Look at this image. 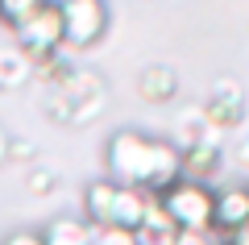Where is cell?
Wrapping results in <instances>:
<instances>
[{
	"label": "cell",
	"instance_id": "obj_1",
	"mask_svg": "<svg viewBox=\"0 0 249 245\" xmlns=\"http://www.w3.org/2000/svg\"><path fill=\"white\" fill-rule=\"evenodd\" d=\"M108 158V179L121 187H145V191H166L170 183L183 179L178 146L162 137H145L137 129H121L104 150Z\"/></svg>",
	"mask_w": 249,
	"mask_h": 245
},
{
	"label": "cell",
	"instance_id": "obj_2",
	"mask_svg": "<svg viewBox=\"0 0 249 245\" xmlns=\"http://www.w3.org/2000/svg\"><path fill=\"white\" fill-rule=\"evenodd\" d=\"M162 212L170 216V225L178 233H204L212 228V212H216V187L212 183H196V179H178L158 195Z\"/></svg>",
	"mask_w": 249,
	"mask_h": 245
},
{
	"label": "cell",
	"instance_id": "obj_3",
	"mask_svg": "<svg viewBox=\"0 0 249 245\" xmlns=\"http://www.w3.org/2000/svg\"><path fill=\"white\" fill-rule=\"evenodd\" d=\"M13 38H17V50L34 67L54 58L62 50V13H58V4H42L37 13H29L21 25H13Z\"/></svg>",
	"mask_w": 249,
	"mask_h": 245
},
{
	"label": "cell",
	"instance_id": "obj_4",
	"mask_svg": "<svg viewBox=\"0 0 249 245\" xmlns=\"http://www.w3.org/2000/svg\"><path fill=\"white\" fill-rule=\"evenodd\" d=\"M62 13V46L67 50H91L108 29V4L104 0H67Z\"/></svg>",
	"mask_w": 249,
	"mask_h": 245
},
{
	"label": "cell",
	"instance_id": "obj_5",
	"mask_svg": "<svg viewBox=\"0 0 249 245\" xmlns=\"http://www.w3.org/2000/svg\"><path fill=\"white\" fill-rule=\"evenodd\" d=\"M241 113H245V96H241V88L220 83V88L212 92V100L204 104V125H212V129H232V125L241 121Z\"/></svg>",
	"mask_w": 249,
	"mask_h": 245
},
{
	"label": "cell",
	"instance_id": "obj_6",
	"mask_svg": "<svg viewBox=\"0 0 249 245\" xmlns=\"http://www.w3.org/2000/svg\"><path fill=\"white\" fill-rule=\"evenodd\" d=\"M154 204H158V191H145V187H121V183H116L112 225H121V228H137Z\"/></svg>",
	"mask_w": 249,
	"mask_h": 245
},
{
	"label": "cell",
	"instance_id": "obj_7",
	"mask_svg": "<svg viewBox=\"0 0 249 245\" xmlns=\"http://www.w3.org/2000/svg\"><path fill=\"white\" fill-rule=\"evenodd\" d=\"M249 220V187H220L216 191V212H212V228L232 233Z\"/></svg>",
	"mask_w": 249,
	"mask_h": 245
},
{
	"label": "cell",
	"instance_id": "obj_8",
	"mask_svg": "<svg viewBox=\"0 0 249 245\" xmlns=\"http://www.w3.org/2000/svg\"><path fill=\"white\" fill-rule=\"evenodd\" d=\"M178 162H183V179L212 183V175L220 170V150H216V141H199V146L178 150Z\"/></svg>",
	"mask_w": 249,
	"mask_h": 245
},
{
	"label": "cell",
	"instance_id": "obj_9",
	"mask_svg": "<svg viewBox=\"0 0 249 245\" xmlns=\"http://www.w3.org/2000/svg\"><path fill=\"white\" fill-rule=\"evenodd\" d=\"M175 92H178V75L170 67H145L137 79V96L150 104H166V100H175Z\"/></svg>",
	"mask_w": 249,
	"mask_h": 245
},
{
	"label": "cell",
	"instance_id": "obj_10",
	"mask_svg": "<svg viewBox=\"0 0 249 245\" xmlns=\"http://www.w3.org/2000/svg\"><path fill=\"white\" fill-rule=\"evenodd\" d=\"M112 208H116V183L112 179H96L83 195V216L88 225H112Z\"/></svg>",
	"mask_w": 249,
	"mask_h": 245
},
{
	"label": "cell",
	"instance_id": "obj_11",
	"mask_svg": "<svg viewBox=\"0 0 249 245\" xmlns=\"http://www.w3.org/2000/svg\"><path fill=\"white\" fill-rule=\"evenodd\" d=\"M133 233H137V245H175L178 228L170 225V216L162 212V204H154V208L145 212V220L133 228Z\"/></svg>",
	"mask_w": 249,
	"mask_h": 245
},
{
	"label": "cell",
	"instance_id": "obj_12",
	"mask_svg": "<svg viewBox=\"0 0 249 245\" xmlns=\"http://www.w3.org/2000/svg\"><path fill=\"white\" fill-rule=\"evenodd\" d=\"M46 245H88V220H71V216H58L50 220V228L42 233Z\"/></svg>",
	"mask_w": 249,
	"mask_h": 245
},
{
	"label": "cell",
	"instance_id": "obj_13",
	"mask_svg": "<svg viewBox=\"0 0 249 245\" xmlns=\"http://www.w3.org/2000/svg\"><path fill=\"white\" fill-rule=\"evenodd\" d=\"M34 75V62L13 46V50H0V88H21L25 79Z\"/></svg>",
	"mask_w": 249,
	"mask_h": 245
},
{
	"label": "cell",
	"instance_id": "obj_14",
	"mask_svg": "<svg viewBox=\"0 0 249 245\" xmlns=\"http://www.w3.org/2000/svg\"><path fill=\"white\" fill-rule=\"evenodd\" d=\"M88 245H137V233L121 225H88Z\"/></svg>",
	"mask_w": 249,
	"mask_h": 245
},
{
	"label": "cell",
	"instance_id": "obj_15",
	"mask_svg": "<svg viewBox=\"0 0 249 245\" xmlns=\"http://www.w3.org/2000/svg\"><path fill=\"white\" fill-rule=\"evenodd\" d=\"M46 0H0V21H9V25H21L29 13H37Z\"/></svg>",
	"mask_w": 249,
	"mask_h": 245
},
{
	"label": "cell",
	"instance_id": "obj_16",
	"mask_svg": "<svg viewBox=\"0 0 249 245\" xmlns=\"http://www.w3.org/2000/svg\"><path fill=\"white\" fill-rule=\"evenodd\" d=\"M175 245H229V233H220V228H204V233H178Z\"/></svg>",
	"mask_w": 249,
	"mask_h": 245
},
{
	"label": "cell",
	"instance_id": "obj_17",
	"mask_svg": "<svg viewBox=\"0 0 249 245\" xmlns=\"http://www.w3.org/2000/svg\"><path fill=\"white\" fill-rule=\"evenodd\" d=\"M4 245H46L42 233H34V228H17V233L4 237Z\"/></svg>",
	"mask_w": 249,
	"mask_h": 245
},
{
	"label": "cell",
	"instance_id": "obj_18",
	"mask_svg": "<svg viewBox=\"0 0 249 245\" xmlns=\"http://www.w3.org/2000/svg\"><path fill=\"white\" fill-rule=\"evenodd\" d=\"M229 245H249V220H245L241 228H232V233H229Z\"/></svg>",
	"mask_w": 249,
	"mask_h": 245
},
{
	"label": "cell",
	"instance_id": "obj_19",
	"mask_svg": "<svg viewBox=\"0 0 249 245\" xmlns=\"http://www.w3.org/2000/svg\"><path fill=\"white\" fill-rule=\"evenodd\" d=\"M241 162H245V167H249V146H245V150H241Z\"/></svg>",
	"mask_w": 249,
	"mask_h": 245
},
{
	"label": "cell",
	"instance_id": "obj_20",
	"mask_svg": "<svg viewBox=\"0 0 249 245\" xmlns=\"http://www.w3.org/2000/svg\"><path fill=\"white\" fill-rule=\"evenodd\" d=\"M46 4H67V0H46Z\"/></svg>",
	"mask_w": 249,
	"mask_h": 245
}]
</instances>
